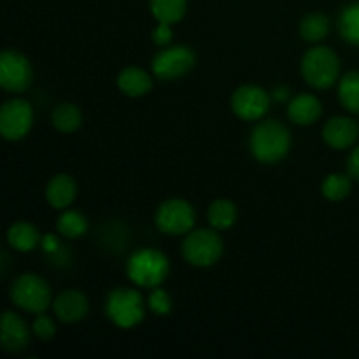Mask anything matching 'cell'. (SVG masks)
Returning a JSON list of instances; mask_svg holds the SVG:
<instances>
[{
  "instance_id": "obj_1",
  "label": "cell",
  "mask_w": 359,
  "mask_h": 359,
  "mask_svg": "<svg viewBox=\"0 0 359 359\" xmlns=\"http://www.w3.org/2000/svg\"><path fill=\"white\" fill-rule=\"evenodd\" d=\"M291 149V133L276 119H266L252 128L249 151L259 163L276 165L287 156Z\"/></svg>"
},
{
  "instance_id": "obj_2",
  "label": "cell",
  "mask_w": 359,
  "mask_h": 359,
  "mask_svg": "<svg viewBox=\"0 0 359 359\" xmlns=\"http://www.w3.org/2000/svg\"><path fill=\"white\" fill-rule=\"evenodd\" d=\"M170 272V262L158 249H139L126 262V276L137 287L154 290L161 286Z\"/></svg>"
},
{
  "instance_id": "obj_3",
  "label": "cell",
  "mask_w": 359,
  "mask_h": 359,
  "mask_svg": "<svg viewBox=\"0 0 359 359\" xmlns=\"http://www.w3.org/2000/svg\"><path fill=\"white\" fill-rule=\"evenodd\" d=\"M302 76L314 90H328L339 81L340 58L328 46H314L302 58Z\"/></svg>"
},
{
  "instance_id": "obj_4",
  "label": "cell",
  "mask_w": 359,
  "mask_h": 359,
  "mask_svg": "<svg viewBox=\"0 0 359 359\" xmlns=\"http://www.w3.org/2000/svg\"><path fill=\"white\" fill-rule=\"evenodd\" d=\"M105 316L118 328H135L144 321V316H146V304H144L142 294L132 287H116L107 294Z\"/></svg>"
},
{
  "instance_id": "obj_5",
  "label": "cell",
  "mask_w": 359,
  "mask_h": 359,
  "mask_svg": "<svg viewBox=\"0 0 359 359\" xmlns=\"http://www.w3.org/2000/svg\"><path fill=\"white\" fill-rule=\"evenodd\" d=\"M224 251L221 235L214 228L191 230L182 242V258L196 269H207L216 265Z\"/></svg>"
},
{
  "instance_id": "obj_6",
  "label": "cell",
  "mask_w": 359,
  "mask_h": 359,
  "mask_svg": "<svg viewBox=\"0 0 359 359\" xmlns=\"http://www.w3.org/2000/svg\"><path fill=\"white\" fill-rule=\"evenodd\" d=\"M11 302L18 309L30 314H41L53 304V293L46 279L37 273H23L13 283Z\"/></svg>"
},
{
  "instance_id": "obj_7",
  "label": "cell",
  "mask_w": 359,
  "mask_h": 359,
  "mask_svg": "<svg viewBox=\"0 0 359 359\" xmlns=\"http://www.w3.org/2000/svg\"><path fill=\"white\" fill-rule=\"evenodd\" d=\"M196 212L184 198H168L160 203L154 214V224L165 235H188L195 228Z\"/></svg>"
},
{
  "instance_id": "obj_8",
  "label": "cell",
  "mask_w": 359,
  "mask_h": 359,
  "mask_svg": "<svg viewBox=\"0 0 359 359\" xmlns=\"http://www.w3.org/2000/svg\"><path fill=\"white\" fill-rule=\"evenodd\" d=\"M196 65V55L189 46H165L151 60V70L160 81H175Z\"/></svg>"
},
{
  "instance_id": "obj_9",
  "label": "cell",
  "mask_w": 359,
  "mask_h": 359,
  "mask_svg": "<svg viewBox=\"0 0 359 359\" xmlns=\"http://www.w3.org/2000/svg\"><path fill=\"white\" fill-rule=\"evenodd\" d=\"M34 126V109L23 98H11L0 109V133L6 140L25 139Z\"/></svg>"
},
{
  "instance_id": "obj_10",
  "label": "cell",
  "mask_w": 359,
  "mask_h": 359,
  "mask_svg": "<svg viewBox=\"0 0 359 359\" xmlns=\"http://www.w3.org/2000/svg\"><path fill=\"white\" fill-rule=\"evenodd\" d=\"M34 79L32 63L23 53L6 49L0 55V86L9 93H21Z\"/></svg>"
},
{
  "instance_id": "obj_11",
  "label": "cell",
  "mask_w": 359,
  "mask_h": 359,
  "mask_svg": "<svg viewBox=\"0 0 359 359\" xmlns=\"http://www.w3.org/2000/svg\"><path fill=\"white\" fill-rule=\"evenodd\" d=\"M270 97L272 95L256 84H244L231 95V111L242 121H258L269 112Z\"/></svg>"
},
{
  "instance_id": "obj_12",
  "label": "cell",
  "mask_w": 359,
  "mask_h": 359,
  "mask_svg": "<svg viewBox=\"0 0 359 359\" xmlns=\"http://www.w3.org/2000/svg\"><path fill=\"white\" fill-rule=\"evenodd\" d=\"M53 311L60 323L74 325L86 318L90 312V302L83 291L65 290L53 300Z\"/></svg>"
},
{
  "instance_id": "obj_13",
  "label": "cell",
  "mask_w": 359,
  "mask_h": 359,
  "mask_svg": "<svg viewBox=\"0 0 359 359\" xmlns=\"http://www.w3.org/2000/svg\"><path fill=\"white\" fill-rule=\"evenodd\" d=\"M359 137V125L353 118L347 116H337L326 121L323 126V140L332 149H349L356 144Z\"/></svg>"
},
{
  "instance_id": "obj_14",
  "label": "cell",
  "mask_w": 359,
  "mask_h": 359,
  "mask_svg": "<svg viewBox=\"0 0 359 359\" xmlns=\"http://www.w3.org/2000/svg\"><path fill=\"white\" fill-rule=\"evenodd\" d=\"M32 333L28 330V325L14 312H4L2 319H0V340H2V347L9 353H20V351L27 349L30 344Z\"/></svg>"
},
{
  "instance_id": "obj_15",
  "label": "cell",
  "mask_w": 359,
  "mask_h": 359,
  "mask_svg": "<svg viewBox=\"0 0 359 359\" xmlns=\"http://www.w3.org/2000/svg\"><path fill=\"white\" fill-rule=\"evenodd\" d=\"M77 196V184L69 174H56L46 186V200L56 210L69 209Z\"/></svg>"
},
{
  "instance_id": "obj_16",
  "label": "cell",
  "mask_w": 359,
  "mask_h": 359,
  "mask_svg": "<svg viewBox=\"0 0 359 359\" xmlns=\"http://www.w3.org/2000/svg\"><path fill=\"white\" fill-rule=\"evenodd\" d=\"M287 116H290V119L294 125H314L323 116V104L316 95L300 93L287 105Z\"/></svg>"
},
{
  "instance_id": "obj_17",
  "label": "cell",
  "mask_w": 359,
  "mask_h": 359,
  "mask_svg": "<svg viewBox=\"0 0 359 359\" xmlns=\"http://www.w3.org/2000/svg\"><path fill=\"white\" fill-rule=\"evenodd\" d=\"M116 83H118L119 91L130 98L146 97L153 90V77L140 67H126V69H123Z\"/></svg>"
},
{
  "instance_id": "obj_18",
  "label": "cell",
  "mask_w": 359,
  "mask_h": 359,
  "mask_svg": "<svg viewBox=\"0 0 359 359\" xmlns=\"http://www.w3.org/2000/svg\"><path fill=\"white\" fill-rule=\"evenodd\" d=\"M41 231L27 221H18L7 230V242L18 252H32L41 245Z\"/></svg>"
},
{
  "instance_id": "obj_19",
  "label": "cell",
  "mask_w": 359,
  "mask_h": 359,
  "mask_svg": "<svg viewBox=\"0 0 359 359\" xmlns=\"http://www.w3.org/2000/svg\"><path fill=\"white\" fill-rule=\"evenodd\" d=\"M51 123L60 133H74L83 125V112L72 102H62L53 109Z\"/></svg>"
},
{
  "instance_id": "obj_20",
  "label": "cell",
  "mask_w": 359,
  "mask_h": 359,
  "mask_svg": "<svg viewBox=\"0 0 359 359\" xmlns=\"http://www.w3.org/2000/svg\"><path fill=\"white\" fill-rule=\"evenodd\" d=\"M207 221L217 231L230 230L237 221V207L228 198L214 200L207 209Z\"/></svg>"
},
{
  "instance_id": "obj_21",
  "label": "cell",
  "mask_w": 359,
  "mask_h": 359,
  "mask_svg": "<svg viewBox=\"0 0 359 359\" xmlns=\"http://www.w3.org/2000/svg\"><path fill=\"white\" fill-rule=\"evenodd\" d=\"M330 18L323 13H311L302 20L300 35L305 42L311 44H319L325 41L330 34Z\"/></svg>"
},
{
  "instance_id": "obj_22",
  "label": "cell",
  "mask_w": 359,
  "mask_h": 359,
  "mask_svg": "<svg viewBox=\"0 0 359 359\" xmlns=\"http://www.w3.org/2000/svg\"><path fill=\"white\" fill-rule=\"evenodd\" d=\"M186 7H188L186 0H151L149 2L151 14L158 23H179L184 18Z\"/></svg>"
},
{
  "instance_id": "obj_23",
  "label": "cell",
  "mask_w": 359,
  "mask_h": 359,
  "mask_svg": "<svg viewBox=\"0 0 359 359\" xmlns=\"http://www.w3.org/2000/svg\"><path fill=\"white\" fill-rule=\"evenodd\" d=\"M339 34L347 44L359 48V0L344 7L339 14Z\"/></svg>"
},
{
  "instance_id": "obj_24",
  "label": "cell",
  "mask_w": 359,
  "mask_h": 359,
  "mask_svg": "<svg viewBox=\"0 0 359 359\" xmlns=\"http://www.w3.org/2000/svg\"><path fill=\"white\" fill-rule=\"evenodd\" d=\"M339 100L346 111L359 116V72H347L339 81Z\"/></svg>"
},
{
  "instance_id": "obj_25",
  "label": "cell",
  "mask_w": 359,
  "mask_h": 359,
  "mask_svg": "<svg viewBox=\"0 0 359 359\" xmlns=\"http://www.w3.org/2000/svg\"><path fill=\"white\" fill-rule=\"evenodd\" d=\"M56 231L65 238H79L88 231V219L79 210L65 209L56 221Z\"/></svg>"
},
{
  "instance_id": "obj_26",
  "label": "cell",
  "mask_w": 359,
  "mask_h": 359,
  "mask_svg": "<svg viewBox=\"0 0 359 359\" xmlns=\"http://www.w3.org/2000/svg\"><path fill=\"white\" fill-rule=\"evenodd\" d=\"M353 191V177L349 174H330L323 181L321 193L330 202H342Z\"/></svg>"
},
{
  "instance_id": "obj_27",
  "label": "cell",
  "mask_w": 359,
  "mask_h": 359,
  "mask_svg": "<svg viewBox=\"0 0 359 359\" xmlns=\"http://www.w3.org/2000/svg\"><path fill=\"white\" fill-rule=\"evenodd\" d=\"M147 307L153 314L156 316H168L172 312V297L165 290H161L160 286L154 287L151 291L149 298H147Z\"/></svg>"
},
{
  "instance_id": "obj_28",
  "label": "cell",
  "mask_w": 359,
  "mask_h": 359,
  "mask_svg": "<svg viewBox=\"0 0 359 359\" xmlns=\"http://www.w3.org/2000/svg\"><path fill=\"white\" fill-rule=\"evenodd\" d=\"M32 332L42 342H49V340L55 339L56 335V323L55 319L49 318L48 314L41 312L37 314V318L34 319V325H32Z\"/></svg>"
},
{
  "instance_id": "obj_29",
  "label": "cell",
  "mask_w": 359,
  "mask_h": 359,
  "mask_svg": "<svg viewBox=\"0 0 359 359\" xmlns=\"http://www.w3.org/2000/svg\"><path fill=\"white\" fill-rule=\"evenodd\" d=\"M151 39H153L154 44L160 46V48H165V46H168L172 42V39H174L172 25L158 23L156 28H154V30L151 32Z\"/></svg>"
},
{
  "instance_id": "obj_30",
  "label": "cell",
  "mask_w": 359,
  "mask_h": 359,
  "mask_svg": "<svg viewBox=\"0 0 359 359\" xmlns=\"http://www.w3.org/2000/svg\"><path fill=\"white\" fill-rule=\"evenodd\" d=\"M41 248L48 256H55L56 252L60 251V248H62V245H60L58 237H56L55 233H46L41 241Z\"/></svg>"
},
{
  "instance_id": "obj_31",
  "label": "cell",
  "mask_w": 359,
  "mask_h": 359,
  "mask_svg": "<svg viewBox=\"0 0 359 359\" xmlns=\"http://www.w3.org/2000/svg\"><path fill=\"white\" fill-rule=\"evenodd\" d=\"M347 174L354 179V181H359V146L354 147L351 151L349 158H347Z\"/></svg>"
},
{
  "instance_id": "obj_32",
  "label": "cell",
  "mask_w": 359,
  "mask_h": 359,
  "mask_svg": "<svg viewBox=\"0 0 359 359\" xmlns=\"http://www.w3.org/2000/svg\"><path fill=\"white\" fill-rule=\"evenodd\" d=\"M270 95H272V98L276 102H284V100H287V98H290V88L277 86L276 90H273Z\"/></svg>"
}]
</instances>
